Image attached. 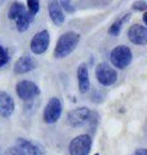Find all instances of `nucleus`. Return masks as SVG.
<instances>
[{"mask_svg": "<svg viewBox=\"0 0 147 155\" xmlns=\"http://www.w3.org/2000/svg\"><path fill=\"white\" fill-rule=\"evenodd\" d=\"M96 78L100 84L109 87V85H112L116 83L117 72L115 69H112L110 65L105 64V62H101V64H98L96 67Z\"/></svg>", "mask_w": 147, "mask_h": 155, "instance_id": "obj_5", "label": "nucleus"}, {"mask_svg": "<svg viewBox=\"0 0 147 155\" xmlns=\"http://www.w3.org/2000/svg\"><path fill=\"white\" fill-rule=\"evenodd\" d=\"M128 38L133 44L146 45L147 44V28H146V26L138 25V23L130 26L129 30H128Z\"/></svg>", "mask_w": 147, "mask_h": 155, "instance_id": "obj_9", "label": "nucleus"}, {"mask_svg": "<svg viewBox=\"0 0 147 155\" xmlns=\"http://www.w3.org/2000/svg\"><path fill=\"white\" fill-rule=\"evenodd\" d=\"M49 43H51V36H49L48 30H41L36 32L34 38L30 41V49L35 54H43L44 52H47Z\"/></svg>", "mask_w": 147, "mask_h": 155, "instance_id": "obj_7", "label": "nucleus"}, {"mask_svg": "<svg viewBox=\"0 0 147 155\" xmlns=\"http://www.w3.org/2000/svg\"><path fill=\"white\" fill-rule=\"evenodd\" d=\"M14 113V101L12 96L4 91H0V116L9 118Z\"/></svg>", "mask_w": 147, "mask_h": 155, "instance_id": "obj_11", "label": "nucleus"}, {"mask_svg": "<svg viewBox=\"0 0 147 155\" xmlns=\"http://www.w3.org/2000/svg\"><path fill=\"white\" fill-rule=\"evenodd\" d=\"M143 22H145V23H147V14H146V13L143 14Z\"/></svg>", "mask_w": 147, "mask_h": 155, "instance_id": "obj_24", "label": "nucleus"}, {"mask_svg": "<svg viewBox=\"0 0 147 155\" xmlns=\"http://www.w3.org/2000/svg\"><path fill=\"white\" fill-rule=\"evenodd\" d=\"M90 115H92L90 110L88 107L81 106V107L71 110L70 113L67 114L66 122L68 125H71V127H80V125H84L88 120L90 119Z\"/></svg>", "mask_w": 147, "mask_h": 155, "instance_id": "obj_8", "label": "nucleus"}, {"mask_svg": "<svg viewBox=\"0 0 147 155\" xmlns=\"http://www.w3.org/2000/svg\"><path fill=\"white\" fill-rule=\"evenodd\" d=\"M136 155H147V150L146 149H138V150H136Z\"/></svg>", "mask_w": 147, "mask_h": 155, "instance_id": "obj_23", "label": "nucleus"}, {"mask_svg": "<svg viewBox=\"0 0 147 155\" xmlns=\"http://www.w3.org/2000/svg\"><path fill=\"white\" fill-rule=\"evenodd\" d=\"M76 76H77V85H79L80 93H87L90 88V80H89V70H88V66L85 64H81L77 67Z\"/></svg>", "mask_w": 147, "mask_h": 155, "instance_id": "obj_12", "label": "nucleus"}, {"mask_svg": "<svg viewBox=\"0 0 147 155\" xmlns=\"http://www.w3.org/2000/svg\"><path fill=\"white\" fill-rule=\"evenodd\" d=\"M26 12V8H24L23 4L18 3V2H14L12 3V5L9 7V11H8V18L9 19H18L22 14Z\"/></svg>", "mask_w": 147, "mask_h": 155, "instance_id": "obj_17", "label": "nucleus"}, {"mask_svg": "<svg viewBox=\"0 0 147 155\" xmlns=\"http://www.w3.org/2000/svg\"><path fill=\"white\" fill-rule=\"evenodd\" d=\"M16 92L21 100L28 101V100H32V98H35L36 96L40 94V88H39L34 81L21 80V81H18L16 85Z\"/></svg>", "mask_w": 147, "mask_h": 155, "instance_id": "obj_6", "label": "nucleus"}, {"mask_svg": "<svg viewBox=\"0 0 147 155\" xmlns=\"http://www.w3.org/2000/svg\"><path fill=\"white\" fill-rule=\"evenodd\" d=\"M94 155H100V154H98V153H97V154H94Z\"/></svg>", "mask_w": 147, "mask_h": 155, "instance_id": "obj_25", "label": "nucleus"}, {"mask_svg": "<svg viewBox=\"0 0 147 155\" xmlns=\"http://www.w3.org/2000/svg\"><path fill=\"white\" fill-rule=\"evenodd\" d=\"M3 155H22V153L16 146H13V147H8Z\"/></svg>", "mask_w": 147, "mask_h": 155, "instance_id": "obj_22", "label": "nucleus"}, {"mask_svg": "<svg viewBox=\"0 0 147 155\" xmlns=\"http://www.w3.org/2000/svg\"><path fill=\"white\" fill-rule=\"evenodd\" d=\"M129 18H130V13H124V14H121L119 18H116V21L112 23V25L110 26V28H109V34H110V35H112V36H117V35H119L120 31H121L122 25H124V23L128 21Z\"/></svg>", "mask_w": 147, "mask_h": 155, "instance_id": "obj_16", "label": "nucleus"}, {"mask_svg": "<svg viewBox=\"0 0 147 155\" xmlns=\"http://www.w3.org/2000/svg\"><path fill=\"white\" fill-rule=\"evenodd\" d=\"M13 69L16 74H27V72L35 69V62L28 54H23L16 61Z\"/></svg>", "mask_w": 147, "mask_h": 155, "instance_id": "obj_14", "label": "nucleus"}, {"mask_svg": "<svg viewBox=\"0 0 147 155\" xmlns=\"http://www.w3.org/2000/svg\"><path fill=\"white\" fill-rule=\"evenodd\" d=\"M60 5L62 8V11L65 9L67 13H74L75 12V7L71 4V2H60Z\"/></svg>", "mask_w": 147, "mask_h": 155, "instance_id": "obj_20", "label": "nucleus"}, {"mask_svg": "<svg viewBox=\"0 0 147 155\" xmlns=\"http://www.w3.org/2000/svg\"><path fill=\"white\" fill-rule=\"evenodd\" d=\"M34 19H35V16H34V14H31L30 12L26 11L18 19H16V27H17V30H18L19 32L27 31Z\"/></svg>", "mask_w": 147, "mask_h": 155, "instance_id": "obj_15", "label": "nucleus"}, {"mask_svg": "<svg viewBox=\"0 0 147 155\" xmlns=\"http://www.w3.org/2000/svg\"><path fill=\"white\" fill-rule=\"evenodd\" d=\"M132 60H133V53H132L130 48L126 45H117L110 53V61L116 69H125L130 65Z\"/></svg>", "mask_w": 147, "mask_h": 155, "instance_id": "obj_2", "label": "nucleus"}, {"mask_svg": "<svg viewBox=\"0 0 147 155\" xmlns=\"http://www.w3.org/2000/svg\"><path fill=\"white\" fill-rule=\"evenodd\" d=\"M9 62V54L3 45H0V67L5 66Z\"/></svg>", "mask_w": 147, "mask_h": 155, "instance_id": "obj_18", "label": "nucleus"}, {"mask_svg": "<svg viewBox=\"0 0 147 155\" xmlns=\"http://www.w3.org/2000/svg\"><path fill=\"white\" fill-rule=\"evenodd\" d=\"M79 41H80V34H77L75 31H67L65 34H62L57 40L53 56L57 60H61V58L70 56L76 49Z\"/></svg>", "mask_w": 147, "mask_h": 155, "instance_id": "obj_1", "label": "nucleus"}, {"mask_svg": "<svg viewBox=\"0 0 147 155\" xmlns=\"http://www.w3.org/2000/svg\"><path fill=\"white\" fill-rule=\"evenodd\" d=\"M39 3L38 0H28L27 2V7H28V11L31 14H34V16H36V13L39 12Z\"/></svg>", "mask_w": 147, "mask_h": 155, "instance_id": "obj_19", "label": "nucleus"}, {"mask_svg": "<svg viewBox=\"0 0 147 155\" xmlns=\"http://www.w3.org/2000/svg\"><path fill=\"white\" fill-rule=\"evenodd\" d=\"M48 13H49V17H51L52 22L57 26H61L65 23L66 21V16L63 13L62 8L60 5V2H51L48 5Z\"/></svg>", "mask_w": 147, "mask_h": 155, "instance_id": "obj_13", "label": "nucleus"}, {"mask_svg": "<svg viewBox=\"0 0 147 155\" xmlns=\"http://www.w3.org/2000/svg\"><path fill=\"white\" fill-rule=\"evenodd\" d=\"M133 9L134 11H141V12H145L147 9V3L146 2H138V3H134L133 4Z\"/></svg>", "mask_w": 147, "mask_h": 155, "instance_id": "obj_21", "label": "nucleus"}, {"mask_svg": "<svg viewBox=\"0 0 147 155\" xmlns=\"http://www.w3.org/2000/svg\"><path fill=\"white\" fill-rule=\"evenodd\" d=\"M92 149V137L89 134H79L71 140L68 145L70 155H88Z\"/></svg>", "mask_w": 147, "mask_h": 155, "instance_id": "obj_3", "label": "nucleus"}, {"mask_svg": "<svg viewBox=\"0 0 147 155\" xmlns=\"http://www.w3.org/2000/svg\"><path fill=\"white\" fill-rule=\"evenodd\" d=\"M14 146L22 153V155H44V150L38 143L26 138H17Z\"/></svg>", "mask_w": 147, "mask_h": 155, "instance_id": "obj_10", "label": "nucleus"}, {"mask_svg": "<svg viewBox=\"0 0 147 155\" xmlns=\"http://www.w3.org/2000/svg\"><path fill=\"white\" fill-rule=\"evenodd\" d=\"M62 115V102L58 97H52L44 107L43 120L47 124H54Z\"/></svg>", "mask_w": 147, "mask_h": 155, "instance_id": "obj_4", "label": "nucleus"}]
</instances>
